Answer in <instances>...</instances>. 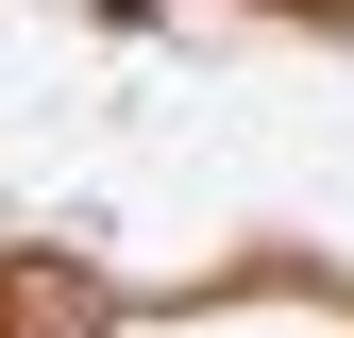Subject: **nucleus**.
<instances>
[{
	"label": "nucleus",
	"instance_id": "f257e3e1",
	"mask_svg": "<svg viewBox=\"0 0 354 338\" xmlns=\"http://www.w3.org/2000/svg\"><path fill=\"white\" fill-rule=\"evenodd\" d=\"M287 17H354V0H287Z\"/></svg>",
	"mask_w": 354,
	"mask_h": 338
}]
</instances>
